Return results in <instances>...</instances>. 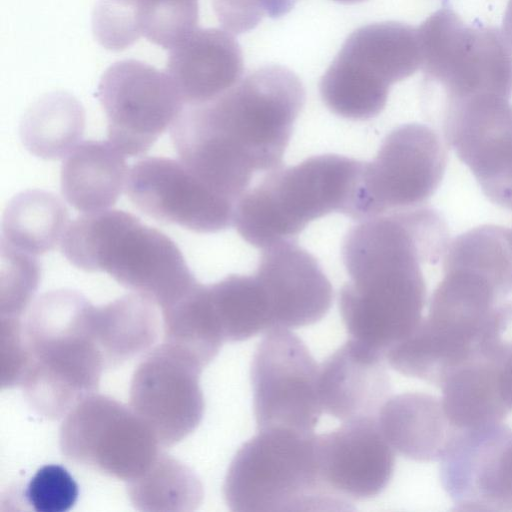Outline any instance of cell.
<instances>
[{
  "mask_svg": "<svg viewBox=\"0 0 512 512\" xmlns=\"http://www.w3.org/2000/svg\"><path fill=\"white\" fill-rule=\"evenodd\" d=\"M161 321L156 304L134 293L94 309V332L105 367L113 368L152 349Z\"/></svg>",
  "mask_w": 512,
  "mask_h": 512,
  "instance_id": "cell-22",
  "label": "cell"
},
{
  "mask_svg": "<svg viewBox=\"0 0 512 512\" xmlns=\"http://www.w3.org/2000/svg\"><path fill=\"white\" fill-rule=\"evenodd\" d=\"M314 434L265 429L244 443L229 466L223 494L235 512L347 511L354 507L323 484Z\"/></svg>",
  "mask_w": 512,
  "mask_h": 512,
  "instance_id": "cell-6",
  "label": "cell"
},
{
  "mask_svg": "<svg viewBox=\"0 0 512 512\" xmlns=\"http://www.w3.org/2000/svg\"><path fill=\"white\" fill-rule=\"evenodd\" d=\"M318 392L323 411L343 422L377 418L391 393L384 353L347 341L319 366Z\"/></svg>",
  "mask_w": 512,
  "mask_h": 512,
  "instance_id": "cell-18",
  "label": "cell"
},
{
  "mask_svg": "<svg viewBox=\"0 0 512 512\" xmlns=\"http://www.w3.org/2000/svg\"><path fill=\"white\" fill-rule=\"evenodd\" d=\"M426 88L439 90L440 110L480 96L510 99L512 44L502 29L467 24L443 6L419 27Z\"/></svg>",
  "mask_w": 512,
  "mask_h": 512,
  "instance_id": "cell-8",
  "label": "cell"
},
{
  "mask_svg": "<svg viewBox=\"0 0 512 512\" xmlns=\"http://www.w3.org/2000/svg\"><path fill=\"white\" fill-rule=\"evenodd\" d=\"M163 342L178 347L205 368L224 342L207 285L198 281L181 297L161 308Z\"/></svg>",
  "mask_w": 512,
  "mask_h": 512,
  "instance_id": "cell-25",
  "label": "cell"
},
{
  "mask_svg": "<svg viewBox=\"0 0 512 512\" xmlns=\"http://www.w3.org/2000/svg\"><path fill=\"white\" fill-rule=\"evenodd\" d=\"M85 110L64 91L39 97L25 111L19 125L24 147L44 160H58L79 144L85 129Z\"/></svg>",
  "mask_w": 512,
  "mask_h": 512,
  "instance_id": "cell-23",
  "label": "cell"
},
{
  "mask_svg": "<svg viewBox=\"0 0 512 512\" xmlns=\"http://www.w3.org/2000/svg\"><path fill=\"white\" fill-rule=\"evenodd\" d=\"M502 30L512 44V0L508 3Z\"/></svg>",
  "mask_w": 512,
  "mask_h": 512,
  "instance_id": "cell-31",
  "label": "cell"
},
{
  "mask_svg": "<svg viewBox=\"0 0 512 512\" xmlns=\"http://www.w3.org/2000/svg\"><path fill=\"white\" fill-rule=\"evenodd\" d=\"M68 222V210L57 195L42 189H28L7 203L1 239L25 253L42 255L62 240Z\"/></svg>",
  "mask_w": 512,
  "mask_h": 512,
  "instance_id": "cell-24",
  "label": "cell"
},
{
  "mask_svg": "<svg viewBox=\"0 0 512 512\" xmlns=\"http://www.w3.org/2000/svg\"><path fill=\"white\" fill-rule=\"evenodd\" d=\"M447 164L440 135L420 123L403 124L364 162L353 220L421 206L438 189Z\"/></svg>",
  "mask_w": 512,
  "mask_h": 512,
  "instance_id": "cell-9",
  "label": "cell"
},
{
  "mask_svg": "<svg viewBox=\"0 0 512 512\" xmlns=\"http://www.w3.org/2000/svg\"><path fill=\"white\" fill-rule=\"evenodd\" d=\"M254 276L265 294L273 327L315 324L332 305L329 279L317 259L297 241L264 248Z\"/></svg>",
  "mask_w": 512,
  "mask_h": 512,
  "instance_id": "cell-17",
  "label": "cell"
},
{
  "mask_svg": "<svg viewBox=\"0 0 512 512\" xmlns=\"http://www.w3.org/2000/svg\"><path fill=\"white\" fill-rule=\"evenodd\" d=\"M61 251L73 266L106 272L160 308L197 282L170 237L122 210L105 209L76 218L63 235Z\"/></svg>",
  "mask_w": 512,
  "mask_h": 512,
  "instance_id": "cell-3",
  "label": "cell"
},
{
  "mask_svg": "<svg viewBox=\"0 0 512 512\" xmlns=\"http://www.w3.org/2000/svg\"><path fill=\"white\" fill-rule=\"evenodd\" d=\"M40 276L41 267L34 255L1 239V317L20 318L37 290Z\"/></svg>",
  "mask_w": 512,
  "mask_h": 512,
  "instance_id": "cell-28",
  "label": "cell"
},
{
  "mask_svg": "<svg viewBox=\"0 0 512 512\" xmlns=\"http://www.w3.org/2000/svg\"><path fill=\"white\" fill-rule=\"evenodd\" d=\"M421 65L418 28L397 21L361 26L347 37L321 77L320 96L333 114L366 121L384 110L391 85Z\"/></svg>",
  "mask_w": 512,
  "mask_h": 512,
  "instance_id": "cell-7",
  "label": "cell"
},
{
  "mask_svg": "<svg viewBox=\"0 0 512 512\" xmlns=\"http://www.w3.org/2000/svg\"><path fill=\"white\" fill-rule=\"evenodd\" d=\"M207 289L224 341L247 340L273 327L265 294L254 275L232 274Z\"/></svg>",
  "mask_w": 512,
  "mask_h": 512,
  "instance_id": "cell-26",
  "label": "cell"
},
{
  "mask_svg": "<svg viewBox=\"0 0 512 512\" xmlns=\"http://www.w3.org/2000/svg\"><path fill=\"white\" fill-rule=\"evenodd\" d=\"M203 367L187 352L162 342L146 352L134 371L130 407L149 426L161 447H171L200 424Z\"/></svg>",
  "mask_w": 512,
  "mask_h": 512,
  "instance_id": "cell-13",
  "label": "cell"
},
{
  "mask_svg": "<svg viewBox=\"0 0 512 512\" xmlns=\"http://www.w3.org/2000/svg\"><path fill=\"white\" fill-rule=\"evenodd\" d=\"M319 366L288 328L273 327L258 344L251 365L257 430L313 433L322 414Z\"/></svg>",
  "mask_w": 512,
  "mask_h": 512,
  "instance_id": "cell-11",
  "label": "cell"
},
{
  "mask_svg": "<svg viewBox=\"0 0 512 512\" xmlns=\"http://www.w3.org/2000/svg\"><path fill=\"white\" fill-rule=\"evenodd\" d=\"M363 167L362 161L336 154L280 166L241 197L233 225L243 240L264 249L297 241L309 223L328 214L353 219Z\"/></svg>",
  "mask_w": 512,
  "mask_h": 512,
  "instance_id": "cell-4",
  "label": "cell"
},
{
  "mask_svg": "<svg viewBox=\"0 0 512 512\" xmlns=\"http://www.w3.org/2000/svg\"><path fill=\"white\" fill-rule=\"evenodd\" d=\"M79 488L61 465H44L31 478L25 497L37 512H66L76 503Z\"/></svg>",
  "mask_w": 512,
  "mask_h": 512,
  "instance_id": "cell-29",
  "label": "cell"
},
{
  "mask_svg": "<svg viewBox=\"0 0 512 512\" xmlns=\"http://www.w3.org/2000/svg\"><path fill=\"white\" fill-rule=\"evenodd\" d=\"M314 452L323 484L351 505L381 493L393 474L394 453L377 418L344 422L315 435Z\"/></svg>",
  "mask_w": 512,
  "mask_h": 512,
  "instance_id": "cell-16",
  "label": "cell"
},
{
  "mask_svg": "<svg viewBox=\"0 0 512 512\" xmlns=\"http://www.w3.org/2000/svg\"><path fill=\"white\" fill-rule=\"evenodd\" d=\"M198 17V0H98L92 30L110 51H122L141 37L169 49L197 27Z\"/></svg>",
  "mask_w": 512,
  "mask_h": 512,
  "instance_id": "cell-19",
  "label": "cell"
},
{
  "mask_svg": "<svg viewBox=\"0 0 512 512\" xmlns=\"http://www.w3.org/2000/svg\"><path fill=\"white\" fill-rule=\"evenodd\" d=\"M94 309L81 293L57 289L38 297L22 322L28 363L19 386L42 417L64 418L98 388L106 367Z\"/></svg>",
  "mask_w": 512,
  "mask_h": 512,
  "instance_id": "cell-2",
  "label": "cell"
},
{
  "mask_svg": "<svg viewBox=\"0 0 512 512\" xmlns=\"http://www.w3.org/2000/svg\"><path fill=\"white\" fill-rule=\"evenodd\" d=\"M341 4H358L368 0H333Z\"/></svg>",
  "mask_w": 512,
  "mask_h": 512,
  "instance_id": "cell-32",
  "label": "cell"
},
{
  "mask_svg": "<svg viewBox=\"0 0 512 512\" xmlns=\"http://www.w3.org/2000/svg\"><path fill=\"white\" fill-rule=\"evenodd\" d=\"M449 243L445 220L420 206L360 221L346 234L342 259L350 280L339 294L348 333L383 353L399 343L419 313L423 265H436Z\"/></svg>",
  "mask_w": 512,
  "mask_h": 512,
  "instance_id": "cell-1",
  "label": "cell"
},
{
  "mask_svg": "<svg viewBox=\"0 0 512 512\" xmlns=\"http://www.w3.org/2000/svg\"><path fill=\"white\" fill-rule=\"evenodd\" d=\"M97 98L106 115L108 141L126 156L148 151L185 106L165 70L135 59L105 70Z\"/></svg>",
  "mask_w": 512,
  "mask_h": 512,
  "instance_id": "cell-12",
  "label": "cell"
},
{
  "mask_svg": "<svg viewBox=\"0 0 512 512\" xmlns=\"http://www.w3.org/2000/svg\"><path fill=\"white\" fill-rule=\"evenodd\" d=\"M306 101L300 78L278 64L261 66L217 98L190 105L193 122L255 172L279 168Z\"/></svg>",
  "mask_w": 512,
  "mask_h": 512,
  "instance_id": "cell-5",
  "label": "cell"
},
{
  "mask_svg": "<svg viewBox=\"0 0 512 512\" xmlns=\"http://www.w3.org/2000/svg\"><path fill=\"white\" fill-rule=\"evenodd\" d=\"M298 0H212L215 15L228 32L241 34L254 29L264 17L280 18Z\"/></svg>",
  "mask_w": 512,
  "mask_h": 512,
  "instance_id": "cell-30",
  "label": "cell"
},
{
  "mask_svg": "<svg viewBox=\"0 0 512 512\" xmlns=\"http://www.w3.org/2000/svg\"><path fill=\"white\" fill-rule=\"evenodd\" d=\"M129 200L146 215L197 233L233 225L236 204L216 193L181 160L146 157L130 169Z\"/></svg>",
  "mask_w": 512,
  "mask_h": 512,
  "instance_id": "cell-15",
  "label": "cell"
},
{
  "mask_svg": "<svg viewBox=\"0 0 512 512\" xmlns=\"http://www.w3.org/2000/svg\"><path fill=\"white\" fill-rule=\"evenodd\" d=\"M128 493L135 507L146 511L193 510L203 496L193 472L161 453L142 476L129 482Z\"/></svg>",
  "mask_w": 512,
  "mask_h": 512,
  "instance_id": "cell-27",
  "label": "cell"
},
{
  "mask_svg": "<svg viewBox=\"0 0 512 512\" xmlns=\"http://www.w3.org/2000/svg\"><path fill=\"white\" fill-rule=\"evenodd\" d=\"M243 54L230 32L196 28L169 50L165 71L185 105L209 102L233 87L243 74Z\"/></svg>",
  "mask_w": 512,
  "mask_h": 512,
  "instance_id": "cell-20",
  "label": "cell"
},
{
  "mask_svg": "<svg viewBox=\"0 0 512 512\" xmlns=\"http://www.w3.org/2000/svg\"><path fill=\"white\" fill-rule=\"evenodd\" d=\"M445 141L492 203L512 210V104L480 96L440 110Z\"/></svg>",
  "mask_w": 512,
  "mask_h": 512,
  "instance_id": "cell-14",
  "label": "cell"
},
{
  "mask_svg": "<svg viewBox=\"0 0 512 512\" xmlns=\"http://www.w3.org/2000/svg\"><path fill=\"white\" fill-rule=\"evenodd\" d=\"M64 418L59 434L62 454L105 475L130 482L160 454L149 426L130 406L111 397L93 393Z\"/></svg>",
  "mask_w": 512,
  "mask_h": 512,
  "instance_id": "cell-10",
  "label": "cell"
},
{
  "mask_svg": "<svg viewBox=\"0 0 512 512\" xmlns=\"http://www.w3.org/2000/svg\"><path fill=\"white\" fill-rule=\"evenodd\" d=\"M128 174L125 155L109 141H83L62 163L61 192L77 211L105 210L119 199Z\"/></svg>",
  "mask_w": 512,
  "mask_h": 512,
  "instance_id": "cell-21",
  "label": "cell"
}]
</instances>
